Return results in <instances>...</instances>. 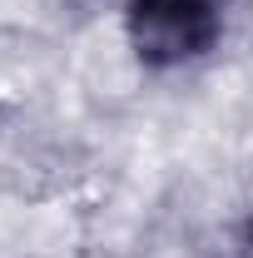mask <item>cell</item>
<instances>
[{
    "instance_id": "cell-1",
    "label": "cell",
    "mask_w": 253,
    "mask_h": 258,
    "mask_svg": "<svg viewBox=\"0 0 253 258\" xmlns=\"http://www.w3.org/2000/svg\"><path fill=\"white\" fill-rule=\"evenodd\" d=\"M228 0H129V45L144 64H184L219 45Z\"/></svg>"
}]
</instances>
